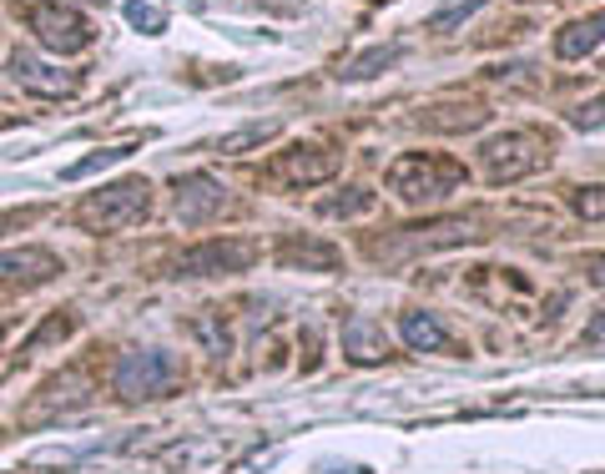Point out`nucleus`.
<instances>
[{
	"mask_svg": "<svg viewBox=\"0 0 605 474\" xmlns=\"http://www.w3.org/2000/svg\"><path fill=\"white\" fill-rule=\"evenodd\" d=\"M485 0H449L444 11H435L429 15V31H449V26H460V21H470L474 11H479Z\"/></svg>",
	"mask_w": 605,
	"mask_h": 474,
	"instance_id": "20",
	"label": "nucleus"
},
{
	"mask_svg": "<svg viewBox=\"0 0 605 474\" xmlns=\"http://www.w3.org/2000/svg\"><path fill=\"white\" fill-rule=\"evenodd\" d=\"M258 258V248L252 242H242V237H217V242H202V248L182 252L177 258V268L171 273L177 277H217V273H242V268Z\"/></svg>",
	"mask_w": 605,
	"mask_h": 474,
	"instance_id": "6",
	"label": "nucleus"
},
{
	"mask_svg": "<svg viewBox=\"0 0 605 474\" xmlns=\"http://www.w3.org/2000/svg\"><path fill=\"white\" fill-rule=\"evenodd\" d=\"M223 208H227V187L217 182V177H207V171L177 177V217H182L187 227H202L207 217H217Z\"/></svg>",
	"mask_w": 605,
	"mask_h": 474,
	"instance_id": "7",
	"label": "nucleus"
},
{
	"mask_svg": "<svg viewBox=\"0 0 605 474\" xmlns=\"http://www.w3.org/2000/svg\"><path fill=\"white\" fill-rule=\"evenodd\" d=\"M127 21H132L137 31H146V36H162V31H167V15H162L157 5H142V0H127Z\"/></svg>",
	"mask_w": 605,
	"mask_h": 474,
	"instance_id": "21",
	"label": "nucleus"
},
{
	"mask_svg": "<svg viewBox=\"0 0 605 474\" xmlns=\"http://www.w3.org/2000/svg\"><path fill=\"white\" fill-rule=\"evenodd\" d=\"M479 157H485V171L495 182H514V177H525V171L539 167V137L535 132H505V137H489L479 146Z\"/></svg>",
	"mask_w": 605,
	"mask_h": 474,
	"instance_id": "5",
	"label": "nucleus"
},
{
	"mask_svg": "<svg viewBox=\"0 0 605 474\" xmlns=\"http://www.w3.org/2000/svg\"><path fill=\"white\" fill-rule=\"evenodd\" d=\"M585 343H605V313H595L591 323H585Z\"/></svg>",
	"mask_w": 605,
	"mask_h": 474,
	"instance_id": "24",
	"label": "nucleus"
},
{
	"mask_svg": "<svg viewBox=\"0 0 605 474\" xmlns=\"http://www.w3.org/2000/svg\"><path fill=\"white\" fill-rule=\"evenodd\" d=\"M464 182V167L449 157H424V152H408L389 167V187H394L404 202H439L449 198L454 187Z\"/></svg>",
	"mask_w": 605,
	"mask_h": 474,
	"instance_id": "1",
	"label": "nucleus"
},
{
	"mask_svg": "<svg viewBox=\"0 0 605 474\" xmlns=\"http://www.w3.org/2000/svg\"><path fill=\"white\" fill-rule=\"evenodd\" d=\"M132 157V146H102V152H92V157H81V162H71L61 177L67 182H81V177H92V171H106V167H117V162H127Z\"/></svg>",
	"mask_w": 605,
	"mask_h": 474,
	"instance_id": "18",
	"label": "nucleus"
},
{
	"mask_svg": "<svg viewBox=\"0 0 605 474\" xmlns=\"http://www.w3.org/2000/svg\"><path fill=\"white\" fill-rule=\"evenodd\" d=\"M11 76L36 96H71L76 92V76H61L56 67H46V61H36V56H26V51L11 56Z\"/></svg>",
	"mask_w": 605,
	"mask_h": 474,
	"instance_id": "10",
	"label": "nucleus"
},
{
	"mask_svg": "<svg viewBox=\"0 0 605 474\" xmlns=\"http://www.w3.org/2000/svg\"><path fill=\"white\" fill-rule=\"evenodd\" d=\"M343 354L354 358V364H379V358H389V333H383V323H373V318H348Z\"/></svg>",
	"mask_w": 605,
	"mask_h": 474,
	"instance_id": "12",
	"label": "nucleus"
},
{
	"mask_svg": "<svg viewBox=\"0 0 605 474\" xmlns=\"http://www.w3.org/2000/svg\"><path fill=\"white\" fill-rule=\"evenodd\" d=\"M591 283H601V288H605V252H601V258H591Z\"/></svg>",
	"mask_w": 605,
	"mask_h": 474,
	"instance_id": "25",
	"label": "nucleus"
},
{
	"mask_svg": "<svg viewBox=\"0 0 605 474\" xmlns=\"http://www.w3.org/2000/svg\"><path fill=\"white\" fill-rule=\"evenodd\" d=\"M182 383V364L171 354H162V348H146V354H121L117 369H111V389H117L121 399H162L171 394Z\"/></svg>",
	"mask_w": 605,
	"mask_h": 474,
	"instance_id": "3",
	"label": "nucleus"
},
{
	"mask_svg": "<svg viewBox=\"0 0 605 474\" xmlns=\"http://www.w3.org/2000/svg\"><path fill=\"white\" fill-rule=\"evenodd\" d=\"M404 56V46H373V51H364L358 61H348V71L343 76L348 81H369V76H379V71H389Z\"/></svg>",
	"mask_w": 605,
	"mask_h": 474,
	"instance_id": "16",
	"label": "nucleus"
},
{
	"mask_svg": "<svg viewBox=\"0 0 605 474\" xmlns=\"http://www.w3.org/2000/svg\"><path fill=\"white\" fill-rule=\"evenodd\" d=\"M485 121V106H435V111H424V127H435V132H474Z\"/></svg>",
	"mask_w": 605,
	"mask_h": 474,
	"instance_id": "15",
	"label": "nucleus"
},
{
	"mask_svg": "<svg viewBox=\"0 0 605 474\" xmlns=\"http://www.w3.org/2000/svg\"><path fill=\"white\" fill-rule=\"evenodd\" d=\"M31 31H36L40 46L56 56H76L96 40L92 21L81 11H71V5H36V11H31Z\"/></svg>",
	"mask_w": 605,
	"mask_h": 474,
	"instance_id": "4",
	"label": "nucleus"
},
{
	"mask_svg": "<svg viewBox=\"0 0 605 474\" xmlns=\"http://www.w3.org/2000/svg\"><path fill=\"white\" fill-rule=\"evenodd\" d=\"M601 40H605V15H585V21H570V26L555 36V56H560V61H580V56H591Z\"/></svg>",
	"mask_w": 605,
	"mask_h": 474,
	"instance_id": "14",
	"label": "nucleus"
},
{
	"mask_svg": "<svg viewBox=\"0 0 605 474\" xmlns=\"http://www.w3.org/2000/svg\"><path fill=\"white\" fill-rule=\"evenodd\" d=\"M56 273H61V263L46 248L0 252V288H36V283H51Z\"/></svg>",
	"mask_w": 605,
	"mask_h": 474,
	"instance_id": "8",
	"label": "nucleus"
},
{
	"mask_svg": "<svg viewBox=\"0 0 605 474\" xmlns=\"http://www.w3.org/2000/svg\"><path fill=\"white\" fill-rule=\"evenodd\" d=\"M268 137H277V121H252L242 132L217 137V152H223V157H237V152H248V146H263Z\"/></svg>",
	"mask_w": 605,
	"mask_h": 474,
	"instance_id": "17",
	"label": "nucleus"
},
{
	"mask_svg": "<svg viewBox=\"0 0 605 474\" xmlns=\"http://www.w3.org/2000/svg\"><path fill=\"white\" fill-rule=\"evenodd\" d=\"M333 171H339V157H333V152H323V146H293V152L277 157L273 177L288 187H313V182H329Z\"/></svg>",
	"mask_w": 605,
	"mask_h": 474,
	"instance_id": "9",
	"label": "nucleus"
},
{
	"mask_svg": "<svg viewBox=\"0 0 605 474\" xmlns=\"http://www.w3.org/2000/svg\"><path fill=\"white\" fill-rule=\"evenodd\" d=\"M146 212H152V187H146V177H127V182H111L102 187V192H92V198L76 208V223L81 227H132L142 223Z\"/></svg>",
	"mask_w": 605,
	"mask_h": 474,
	"instance_id": "2",
	"label": "nucleus"
},
{
	"mask_svg": "<svg viewBox=\"0 0 605 474\" xmlns=\"http://www.w3.org/2000/svg\"><path fill=\"white\" fill-rule=\"evenodd\" d=\"M399 339H404L414 354H454V339H449V329L435 313H404Z\"/></svg>",
	"mask_w": 605,
	"mask_h": 474,
	"instance_id": "13",
	"label": "nucleus"
},
{
	"mask_svg": "<svg viewBox=\"0 0 605 474\" xmlns=\"http://www.w3.org/2000/svg\"><path fill=\"white\" fill-rule=\"evenodd\" d=\"M570 121H576V127H585V132L605 127V96H591V102H580L576 111H570Z\"/></svg>",
	"mask_w": 605,
	"mask_h": 474,
	"instance_id": "22",
	"label": "nucleus"
},
{
	"mask_svg": "<svg viewBox=\"0 0 605 474\" xmlns=\"http://www.w3.org/2000/svg\"><path fill=\"white\" fill-rule=\"evenodd\" d=\"M277 263L302 268V273H333V268H339V248H333V242H318V237H288V242L277 248Z\"/></svg>",
	"mask_w": 605,
	"mask_h": 474,
	"instance_id": "11",
	"label": "nucleus"
},
{
	"mask_svg": "<svg viewBox=\"0 0 605 474\" xmlns=\"http://www.w3.org/2000/svg\"><path fill=\"white\" fill-rule=\"evenodd\" d=\"M576 212H580V217H605V187H580Z\"/></svg>",
	"mask_w": 605,
	"mask_h": 474,
	"instance_id": "23",
	"label": "nucleus"
},
{
	"mask_svg": "<svg viewBox=\"0 0 605 474\" xmlns=\"http://www.w3.org/2000/svg\"><path fill=\"white\" fill-rule=\"evenodd\" d=\"M373 208V192H364V187H348L343 198H323L318 202V212L323 217H358V212H369Z\"/></svg>",
	"mask_w": 605,
	"mask_h": 474,
	"instance_id": "19",
	"label": "nucleus"
}]
</instances>
